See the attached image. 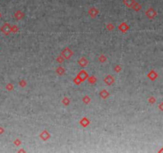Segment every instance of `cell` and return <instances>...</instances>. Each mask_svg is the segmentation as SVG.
I'll use <instances>...</instances> for the list:
<instances>
[{
  "label": "cell",
  "instance_id": "30bf717a",
  "mask_svg": "<svg viewBox=\"0 0 163 153\" xmlns=\"http://www.w3.org/2000/svg\"><path fill=\"white\" fill-rule=\"evenodd\" d=\"M134 6H132V7H133V9H134V10H136V11H137V10H139L140 9H141V6H140L139 4H138L137 2H134Z\"/></svg>",
  "mask_w": 163,
  "mask_h": 153
},
{
  "label": "cell",
  "instance_id": "3957f363",
  "mask_svg": "<svg viewBox=\"0 0 163 153\" xmlns=\"http://www.w3.org/2000/svg\"><path fill=\"white\" fill-rule=\"evenodd\" d=\"M62 54H63V56L65 57V58H69L70 57L72 56V51L69 50V49H68V48H66V49L65 50H63V52H62Z\"/></svg>",
  "mask_w": 163,
  "mask_h": 153
},
{
  "label": "cell",
  "instance_id": "6da1fadb",
  "mask_svg": "<svg viewBox=\"0 0 163 153\" xmlns=\"http://www.w3.org/2000/svg\"><path fill=\"white\" fill-rule=\"evenodd\" d=\"M87 77V74L86 73V72L84 70H81L80 73L78 74V76L77 77V78L75 79L74 82L78 85V84H80L81 82H84Z\"/></svg>",
  "mask_w": 163,
  "mask_h": 153
},
{
  "label": "cell",
  "instance_id": "7c38bea8",
  "mask_svg": "<svg viewBox=\"0 0 163 153\" xmlns=\"http://www.w3.org/2000/svg\"><path fill=\"white\" fill-rule=\"evenodd\" d=\"M100 95H101V97H102L103 98H105V97H107V96H108V92H107L105 90H103V91L101 92Z\"/></svg>",
  "mask_w": 163,
  "mask_h": 153
},
{
  "label": "cell",
  "instance_id": "277c9868",
  "mask_svg": "<svg viewBox=\"0 0 163 153\" xmlns=\"http://www.w3.org/2000/svg\"><path fill=\"white\" fill-rule=\"evenodd\" d=\"M89 14H90V15H91L92 18H95L96 15H97V14H98L97 9H96L95 7H92L89 10Z\"/></svg>",
  "mask_w": 163,
  "mask_h": 153
},
{
  "label": "cell",
  "instance_id": "7a4b0ae2",
  "mask_svg": "<svg viewBox=\"0 0 163 153\" xmlns=\"http://www.w3.org/2000/svg\"><path fill=\"white\" fill-rule=\"evenodd\" d=\"M156 11L153 10V8H150V9H148V10L146 12V16L149 18V19H153V17H154L155 15H156Z\"/></svg>",
  "mask_w": 163,
  "mask_h": 153
},
{
  "label": "cell",
  "instance_id": "52a82bcc",
  "mask_svg": "<svg viewBox=\"0 0 163 153\" xmlns=\"http://www.w3.org/2000/svg\"><path fill=\"white\" fill-rule=\"evenodd\" d=\"M79 64L81 65V66H86L87 64V61L84 58H80V60L79 61Z\"/></svg>",
  "mask_w": 163,
  "mask_h": 153
},
{
  "label": "cell",
  "instance_id": "5b68a950",
  "mask_svg": "<svg viewBox=\"0 0 163 153\" xmlns=\"http://www.w3.org/2000/svg\"><path fill=\"white\" fill-rule=\"evenodd\" d=\"M123 2L127 7H131L133 4L134 3V0H124Z\"/></svg>",
  "mask_w": 163,
  "mask_h": 153
},
{
  "label": "cell",
  "instance_id": "9c48e42d",
  "mask_svg": "<svg viewBox=\"0 0 163 153\" xmlns=\"http://www.w3.org/2000/svg\"><path fill=\"white\" fill-rule=\"evenodd\" d=\"M41 138L42 139H43L44 140H46L49 137V134L48 133H46V132H44L43 133H41Z\"/></svg>",
  "mask_w": 163,
  "mask_h": 153
},
{
  "label": "cell",
  "instance_id": "8992f818",
  "mask_svg": "<svg viewBox=\"0 0 163 153\" xmlns=\"http://www.w3.org/2000/svg\"><path fill=\"white\" fill-rule=\"evenodd\" d=\"M104 82H106L107 85H111V84H112L113 83V82H114V79H113V77H111V76H107L106 78L104 79Z\"/></svg>",
  "mask_w": 163,
  "mask_h": 153
},
{
  "label": "cell",
  "instance_id": "ba28073f",
  "mask_svg": "<svg viewBox=\"0 0 163 153\" xmlns=\"http://www.w3.org/2000/svg\"><path fill=\"white\" fill-rule=\"evenodd\" d=\"M23 16H24V14L21 11H17L15 13V18L17 19H21L22 18H23Z\"/></svg>",
  "mask_w": 163,
  "mask_h": 153
},
{
  "label": "cell",
  "instance_id": "8fae6325",
  "mask_svg": "<svg viewBox=\"0 0 163 153\" xmlns=\"http://www.w3.org/2000/svg\"><path fill=\"white\" fill-rule=\"evenodd\" d=\"M149 77H150V78H151L152 80H153V79H154L155 77H157V74H156L153 71H152L151 73H150L149 74Z\"/></svg>",
  "mask_w": 163,
  "mask_h": 153
}]
</instances>
